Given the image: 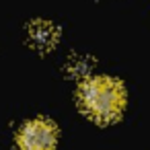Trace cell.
<instances>
[{"mask_svg":"<svg viewBox=\"0 0 150 150\" xmlns=\"http://www.w3.org/2000/svg\"><path fill=\"white\" fill-rule=\"evenodd\" d=\"M80 109L99 123L115 121L125 107V88L117 78L93 76L86 78L78 91Z\"/></svg>","mask_w":150,"mask_h":150,"instance_id":"1","label":"cell"},{"mask_svg":"<svg viewBox=\"0 0 150 150\" xmlns=\"http://www.w3.org/2000/svg\"><path fill=\"white\" fill-rule=\"evenodd\" d=\"M17 144L21 150H56L58 127L47 119H33L19 129Z\"/></svg>","mask_w":150,"mask_h":150,"instance_id":"2","label":"cell"},{"mask_svg":"<svg viewBox=\"0 0 150 150\" xmlns=\"http://www.w3.org/2000/svg\"><path fill=\"white\" fill-rule=\"evenodd\" d=\"M70 72H72V76H86L91 72V60H80V58L72 60Z\"/></svg>","mask_w":150,"mask_h":150,"instance_id":"4","label":"cell"},{"mask_svg":"<svg viewBox=\"0 0 150 150\" xmlns=\"http://www.w3.org/2000/svg\"><path fill=\"white\" fill-rule=\"evenodd\" d=\"M58 37H60L58 27L47 21H35L29 27V43L39 52H50L58 43Z\"/></svg>","mask_w":150,"mask_h":150,"instance_id":"3","label":"cell"}]
</instances>
